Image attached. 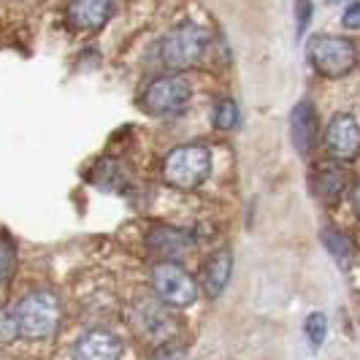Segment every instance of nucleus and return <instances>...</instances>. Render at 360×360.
Wrapping results in <instances>:
<instances>
[{
  "label": "nucleus",
  "mask_w": 360,
  "mask_h": 360,
  "mask_svg": "<svg viewBox=\"0 0 360 360\" xmlns=\"http://www.w3.org/2000/svg\"><path fill=\"white\" fill-rule=\"evenodd\" d=\"M212 171V155L200 144L176 146L162 160V179L176 190H195Z\"/></svg>",
  "instance_id": "2"
},
{
  "label": "nucleus",
  "mask_w": 360,
  "mask_h": 360,
  "mask_svg": "<svg viewBox=\"0 0 360 360\" xmlns=\"http://www.w3.org/2000/svg\"><path fill=\"white\" fill-rule=\"evenodd\" d=\"M344 27H349V30H360V3H349L347 8H344Z\"/></svg>",
  "instance_id": "21"
},
{
  "label": "nucleus",
  "mask_w": 360,
  "mask_h": 360,
  "mask_svg": "<svg viewBox=\"0 0 360 360\" xmlns=\"http://www.w3.org/2000/svg\"><path fill=\"white\" fill-rule=\"evenodd\" d=\"M311 19V0H295V33L304 36Z\"/></svg>",
  "instance_id": "18"
},
{
  "label": "nucleus",
  "mask_w": 360,
  "mask_h": 360,
  "mask_svg": "<svg viewBox=\"0 0 360 360\" xmlns=\"http://www.w3.org/2000/svg\"><path fill=\"white\" fill-rule=\"evenodd\" d=\"M352 206H355V212L360 214V184L352 190Z\"/></svg>",
  "instance_id": "22"
},
{
  "label": "nucleus",
  "mask_w": 360,
  "mask_h": 360,
  "mask_svg": "<svg viewBox=\"0 0 360 360\" xmlns=\"http://www.w3.org/2000/svg\"><path fill=\"white\" fill-rule=\"evenodd\" d=\"M317 114H314V106L309 101H301L298 106L292 108L290 114V136H292V144L298 149V155L307 158L311 152V146L317 141Z\"/></svg>",
  "instance_id": "10"
},
{
  "label": "nucleus",
  "mask_w": 360,
  "mask_h": 360,
  "mask_svg": "<svg viewBox=\"0 0 360 360\" xmlns=\"http://www.w3.org/2000/svg\"><path fill=\"white\" fill-rule=\"evenodd\" d=\"M206 44L209 36L206 30L193 25V22H184L179 27H174L168 36L162 38L160 44V60L168 71H184V68H193L198 63L203 52H206Z\"/></svg>",
  "instance_id": "3"
},
{
  "label": "nucleus",
  "mask_w": 360,
  "mask_h": 360,
  "mask_svg": "<svg viewBox=\"0 0 360 360\" xmlns=\"http://www.w3.org/2000/svg\"><path fill=\"white\" fill-rule=\"evenodd\" d=\"M184 358V347L176 342H162L155 349V360H181Z\"/></svg>",
  "instance_id": "20"
},
{
  "label": "nucleus",
  "mask_w": 360,
  "mask_h": 360,
  "mask_svg": "<svg viewBox=\"0 0 360 360\" xmlns=\"http://www.w3.org/2000/svg\"><path fill=\"white\" fill-rule=\"evenodd\" d=\"M190 101V84L181 76H160L149 84L144 106L149 114H174Z\"/></svg>",
  "instance_id": "6"
},
{
  "label": "nucleus",
  "mask_w": 360,
  "mask_h": 360,
  "mask_svg": "<svg viewBox=\"0 0 360 360\" xmlns=\"http://www.w3.org/2000/svg\"><path fill=\"white\" fill-rule=\"evenodd\" d=\"M11 311L17 317L19 336L33 339V342L49 339L54 330H57L60 314H63L57 295L49 292V290H33V292H27Z\"/></svg>",
  "instance_id": "1"
},
{
  "label": "nucleus",
  "mask_w": 360,
  "mask_h": 360,
  "mask_svg": "<svg viewBox=\"0 0 360 360\" xmlns=\"http://www.w3.org/2000/svg\"><path fill=\"white\" fill-rule=\"evenodd\" d=\"M122 358V342L103 328L87 330L79 342L73 344V360H120Z\"/></svg>",
  "instance_id": "9"
},
{
  "label": "nucleus",
  "mask_w": 360,
  "mask_h": 360,
  "mask_svg": "<svg viewBox=\"0 0 360 360\" xmlns=\"http://www.w3.org/2000/svg\"><path fill=\"white\" fill-rule=\"evenodd\" d=\"M152 288L162 304L171 309L193 307L198 298V282L176 263H158L152 269Z\"/></svg>",
  "instance_id": "4"
},
{
  "label": "nucleus",
  "mask_w": 360,
  "mask_h": 360,
  "mask_svg": "<svg viewBox=\"0 0 360 360\" xmlns=\"http://www.w3.org/2000/svg\"><path fill=\"white\" fill-rule=\"evenodd\" d=\"M214 125L219 130H233L238 125V106L233 101H222L214 111Z\"/></svg>",
  "instance_id": "17"
},
{
  "label": "nucleus",
  "mask_w": 360,
  "mask_h": 360,
  "mask_svg": "<svg viewBox=\"0 0 360 360\" xmlns=\"http://www.w3.org/2000/svg\"><path fill=\"white\" fill-rule=\"evenodd\" d=\"M333 3H339V0H333Z\"/></svg>",
  "instance_id": "23"
},
{
  "label": "nucleus",
  "mask_w": 360,
  "mask_h": 360,
  "mask_svg": "<svg viewBox=\"0 0 360 360\" xmlns=\"http://www.w3.org/2000/svg\"><path fill=\"white\" fill-rule=\"evenodd\" d=\"M231 271H233V257L231 250H219L214 252L200 269V288L209 298H219L222 290L228 288V279H231Z\"/></svg>",
  "instance_id": "12"
},
{
  "label": "nucleus",
  "mask_w": 360,
  "mask_h": 360,
  "mask_svg": "<svg viewBox=\"0 0 360 360\" xmlns=\"http://www.w3.org/2000/svg\"><path fill=\"white\" fill-rule=\"evenodd\" d=\"M14 244H11V238L8 236H3V285H8L11 282V271H14Z\"/></svg>",
  "instance_id": "19"
},
{
  "label": "nucleus",
  "mask_w": 360,
  "mask_h": 360,
  "mask_svg": "<svg viewBox=\"0 0 360 360\" xmlns=\"http://www.w3.org/2000/svg\"><path fill=\"white\" fill-rule=\"evenodd\" d=\"M320 238H323L325 250L330 252V257H333L339 266H349V260H352V244H349V238H347L342 231H336V228H323V231H320Z\"/></svg>",
  "instance_id": "14"
},
{
  "label": "nucleus",
  "mask_w": 360,
  "mask_h": 360,
  "mask_svg": "<svg viewBox=\"0 0 360 360\" xmlns=\"http://www.w3.org/2000/svg\"><path fill=\"white\" fill-rule=\"evenodd\" d=\"M309 60L325 76H344L355 65V46L347 38L317 36L309 44Z\"/></svg>",
  "instance_id": "5"
},
{
  "label": "nucleus",
  "mask_w": 360,
  "mask_h": 360,
  "mask_svg": "<svg viewBox=\"0 0 360 360\" xmlns=\"http://www.w3.org/2000/svg\"><path fill=\"white\" fill-rule=\"evenodd\" d=\"M342 187H344V176L342 171H336V168H323L317 174V179H314V193L323 200H336L339 193H342Z\"/></svg>",
  "instance_id": "15"
},
{
  "label": "nucleus",
  "mask_w": 360,
  "mask_h": 360,
  "mask_svg": "<svg viewBox=\"0 0 360 360\" xmlns=\"http://www.w3.org/2000/svg\"><path fill=\"white\" fill-rule=\"evenodd\" d=\"M168 304H158V301H139L133 307V325L136 330L149 339V342H171V333H174V320L168 314Z\"/></svg>",
  "instance_id": "7"
},
{
  "label": "nucleus",
  "mask_w": 360,
  "mask_h": 360,
  "mask_svg": "<svg viewBox=\"0 0 360 360\" xmlns=\"http://www.w3.org/2000/svg\"><path fill=\"white\" fill-rule=\"evenodd\" d=\"M146 244L160 257V263H174L193 250V238L179 233V231H171V228H155L146 236Z\"/></svg>",
  "instance_id": "11"
},
{
  "label": "nucleus",
  "mask_w": 360,
  "mask_h": 360,
  "mask_svg": "<svg viewBox=\"0 0 360 360\" xmlns=\"http://www.w3.org/2000/svg\"><path fill=\"white\" fill-rule=\"evenodd\" d=\"M325 144L330 158L336 160H352L360 152V125L352 114H336L328 122L325 133Z\"/></svg>",
  "instance_id": "8"
},
{
  "label": "nucleus",
  "mask_w": 360,
  "mask_h": 360,
  "mask_svg": "<svg viewBox=\"0 0 360 360\" xmlns=\"http://www.w3.org/2000/svg\"><path fill=\"white\" fill-rule=\"evenodd\" d=\"M304 328H307L309 342L314 344V347H320L325 342V336H328V317H325L323 311H311Z\"/></svg>",
  "instance_id": "16"
},
{
  "label": "nucleus",
  "mask_w": 360,
  "mask_h": 360,
  "mask_svg": "<svg viewBox=\"0 0 360 360\" xmlns=\"http://www.w3.org/2000/svg\"><path fill=\"white\" fill-rule=\"evenodd\" d=\"M111 14V0H71L68 19L79 30H98Z\"/></svg>",
  "instance_id": "13"
}]
</instances>
